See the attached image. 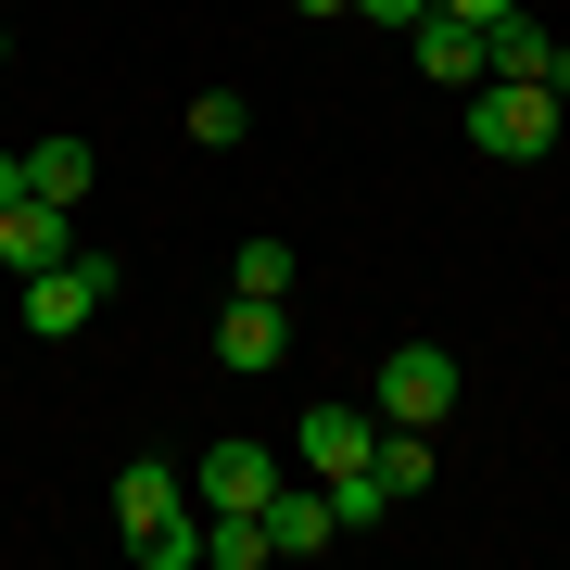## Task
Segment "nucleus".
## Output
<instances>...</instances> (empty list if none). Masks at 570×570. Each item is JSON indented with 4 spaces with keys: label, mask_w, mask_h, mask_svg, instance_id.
I'll list each match as a JSON object with an SVG mask.
<instances>
[{
    "label": "nucleus",
    "mask_w": 570,
    "mask_h": 570,
    "mask_svg": "<svg viewBox=\"0 0 570 570\" xmlns=\"http://www.w3.org/2000/svg\"><path fill=\"white\" fill-rule=\"evenodd\" d=\"M330 520H343V532H381L393 520V482H381V469H330Z\"/></svg>",
    "instance_id": "nucleus-13"
},
{
    "label": "nucleus",
    "mask_w": 570,
    "mask_h": 570,
    "mask_svg": "<svg viewBox=\"0 0 570 570\" xmlns=\"http://www.w3.org/2000/svg\"><path fill=\"white\" fill-rule=\"evenodd\" d=\"M456 393H469V381H456L444 343H393V355H381V419H393V431H444Z\"/></svg>",
    "instance_id": "nucleus-4"
},
{
    "label": "nucleus",
    "mask_w": 570,
    "mask_h": 570,
    "mask_svg": "<svg viewBox=\"0 0 570 570\" xmlns=\"http://www.w3.org/2000/svg\"><path fill=\"white\" fill-rule=\"evenodd\" d=\"M279 355H292V305H279V292H228V317H216V367L266 381Z\"/></svg>",
    "instance_id": "nucleus-5"
},
{
    "label": "nucleus",
    "mask_w": 570,
    "mask_h": 570,
    "mask_svg": "<svg viewBox=\"0 0 570 570\" xmlns=\"http://www.w3.org/2000/svg\"><path fill=\"white\" fill-rule=\"evenodd\" d=\"M419 77H431V89H482V26L431 13V26H419Z\"/></svg>",
    "instance_id": "nucleus-10"
},
{
    "label": "nucleus",
    "mask_w": 570,
    "mask_h": 570,
    "mask_svg": "<svg viewBox=\"0 0 570 570\" xmlns=\"http://www.w3.org/2000/svg\"><path fill=\"white\" fill-rule=\"evenodd\" d=\"M292 279H305V254L266 228V242H242V279H228V292H279V305H292Z\"/></svg>",
    "instance_id": "nucleus-15"
},
{
    "label": "nucleus",
    "mask_w": 570,
    "mask_h": 570,
    "mask_svg": "<svg viewBox=\"0 0 570 570\" xmlns=\"http://www.w3.org/2000/svg\"><path fill=\"white\" fill-rule=\"evenodd\" d=\"M0 51H13V26H0Z\"/></svg>",
    "instance_id": "nucleus-20"
},
{
    "label": "nucleus",
    "mask_w": 570,
    "mask_h": 570,
    "mask_svg": "<svg viewBox=\"0 0 570 570\" xmlns=\"http://www.w3.org/2000/svg\"><path fill=\"white\" fill-rule=\"evenodd\" d=\"M115 532L140 570H190L204 558V508H190V469L178 456H127L115 469Z\"/></svg>",
    "instance_id": "nucleus-1"
},
{
    "label": "nucleus",
    "mask_w": 570,
    "mask_h": 570,
    "mask_svg": "<svg viewBox=\"0 0 570 570\" xmlns=\"http://www.w3.org/2000/svg\"><path fill=\"white\" fill-rule=\"evenodd\" d=\"M190 140H204V153L254 140V102H242V89H190Z\"/></svg>",
    "instance_id": "nucleus-14"
},
{
    "label": "nucleus",
    "mask_w": 570,
    "mask_h": 570,
    "mask_svg": "<svg viewBox=\"0 0 570 570\" xmlns=\"http://www.w3.org/2000/svg\"><path fill=\"white\" fill-rule=\"evenodd\" d=\"M266 546H279V558L343 546V520H330V482H317V469H279V494H266Z\"/></svg>",
    "instance_id": "nucleus-7"
},
{
    "label": "nucleus",
    "mask_w": 570,
    "mask_h": 570,
    "mask_svg": "<svg viewBox=\"0 0 570 570\" xmlns=\"http://www.w3.org/2000/svg\"><path fill=\"white\" fill-rule=\"evenodd\" d=\"M89 178H102V165H89V140H39V153H26V190H39V204H63V216L89 204Z\"/></svg>",
    "instance_id": "nucleus-11"
},
{
    "label": "nucleus",
    "mask_w": 570,
    "mask_h": 570,
    "mask_svg": "<svg viewBox=\"0 0 570 570\" xmlns=\"http://www.w3.org/2000/svg\"><path fill=\"white\" fill-rule=\"evenodd\" d=\"M279 494V444H204V469H190V508H266Z\"/></svg>",
    "instance_id": "nucleus-6"
},
{
    "label": "nucleus",
    "mask_w": 570,
    "mask_h": 570,
    "mask_svg": "<svg viewBox=\"0 0 570 570\" xmlns=\"http://www.w3.org/2000/svg\"><path fill=\"white\" fill-rule=\"evenodd\" d=\"M102 305H115V254L102 242H77V254H51V266L13 279V330H39V343H77Z\"/></svg>",
    "instance_id": "nucleus-2"
},
{
    "label": "nucleus",
    "mask_w": 570,
    "mask_h": 570,
    "mask_svg": "<svg viewBox=\"0 0 570 570\" xmlns=\"http://www.w3.org/2000/svg\"><path fill=\"white\" fill-rule=\"evenodd\" d=\"M292 13H305V26H330V13H355V0H292Z\"/></svg>",
    "instance_id": "nucleus-19"
},
{
    "label": "nucleus",
    "mask_w": 570,
    "mask_h": 570,
    "mask_svg": "<svg viewBox=\"0 0 570 570\" xmlns=\"http://www.w3.org/2000/svg\"><path fill=\"white\" fill-rule=\"evenodd\" d=\"M367 469L393 482V508H419V494H431V444H419V431H393V419H381V444H367Z\"/></svg>",
    "instance_id": "nucleus-12"
},
{
    "label": "nucleus",
    "mask_w": 570,
    "mask_h": 570,
    "mask_svg": "<svg viewBox=\"0 0 570 570\" xmlns=\"http://www.w3.org/2000/svg\"><path fill=\"white\" fill-rule=\"evenodd\" d=\"M367 444H381V406H305V444H292V469H367Z\"/></svg>",
    "instance_id": "nucleus-8"
},
{
    "label": "nucleus",
    "mask_w": 570,
    "mask_h": 570,
    "mask_svg": "<svg viewBox=\"0 0 570 570\" xmlns=\"http://www.w3.org/2000/svg\"><path fill=\"white\" fill-rule=\"evenodd\" d=\"M456 102H469V153H494V165H532V153L570 140V102L532 89V77H482V89H456Z\"/></svg>",
    "instance_id": "nucleus-3"
},
{
    "label": "nucleus",
    "mask_w": 570,
    "mask_h": 570,
    "mask_svg": "<svg viewBox=\"0 0 570 570\" xmlns=\"http://www.w3.org/2000/svg\"><path fill=\"white\" fill-rule=\"evenodd\" d=\"M367 26H431V0H355Z\"/></svg>",
    "instance_id": "nucleus-17"
},
{
    "label": "nucleus",
    "mask_w": 570,
    "mask_h": 570,
    "mask_svg": "<svg viewBox=\"0 0 570 570\" xmlns=\"http://www.w3.org/2000/svg\"><path fill=\"white\" fill-rule=\"evenodd\" d=\"M0 204H26V153L13 140H0Z\"/></svg>",
    "instance_id": "nucleus-18"
},
{
    "label": "nucleus",
    "mask_w": 570,
    "mask_h": 570,
    "mask_svg": "<svg viewBox=\"0 0 570 570\" xmlns=\"http://www.w3.org/2000/svg\"><path fill=\"white\" fill-rule=\"evenodd\" d=\"M51 254H77V216L39 204V190H26V204H0V279H26V266H51Z\"/></svg>",
    "instance_id": "nucleus-9"
},
{
    "label": "nucleus",
    "mask_w": 570,
    "mask_h": 570,
    "mask_svg": "<svg viewBox=\"0 0 570 570\" xmlns=\"http://www.w3.org/2000/svg\"><path fill=\"white\" fill-rule=\"evenodd\" d=\"M431 13H456V26H508L520 0H431Z\"/></svg>",
    "instance_id": "nucleus-16"
}]
</instances>
